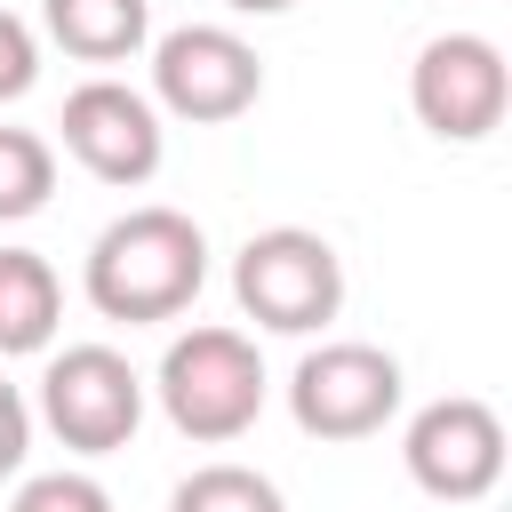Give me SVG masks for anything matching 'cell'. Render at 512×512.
Returning <instances> with one entry per match:
<instances>
[{
  "mask_svg": "<svg viewBox=\"0 0 512 512\" xmlns=\"http://www.w3.org/2000/svg\"><path fill=\"white\" fill-rule=\"evenodd\" d=\"M56 128H64V152H72L96 184H112V192L152 184L160 160H168V128H160L152 96L128 88V80H112V72L80 80V88L64 96V120H56Z\"/></svg>",
  "mask_w": 512,
  "mask_h": 512,
  "instance_id": "9c48e42d",
  "label": "cell"
},
{
  "mask_svg": "<svg viewBox=\"0 0 512 512\" xmlns=\"http://www.w3.org/2000/svg\"><path fill=\"white\" fill-rule=\"evenodd\" d=\"M400 464L432 504H480L504 480V416L472 392H440L408 416L400 432Z\"/></svg>",
  "mask_w": 512,
  "mask_h": 512,
  "instance_id": "ba28073f",
  "label": "cell"
},
{
  "mask_svg": "<svg viewBox=\"0 0 512 512\" xmlns=\"http://www.w3.org/2000/svg\"><path fill=\"white\" fill-rule=\"evenodd\" d=\"M264 96V64L232 24H176L152 40V112L184 128H224Z\"/></svg>",
  "mask_w": 512,
  "mask_h": 512,
  "instance_id": "8992f818",
  "label": "cell"
},
{
  "mask_svg": "<svg viewBox=\"0 0 512 512\" xmlns=\"http://www.w3.org/2000/svg\"><path fill=\"white\" fill-rule=\"evenodd\" d=\"M408 104L440 144H480V136L504 128L512 64H504V48L488 32H440L408 64Z\"/></svg>",
  "mask_w": 512,
  "mask_h": 512,
  "instance_id": "52a82bcc",
  "label": "cell"
},
{
  "mask_svg": "<svg viewBox=\"0 0 512 512\" xmlns=\"http://www.w3.org/2000/svg\"><path fill=\"white\" fill-rule=\"evenodd\" d=\"M224 8H232V16H288L296 0H224Z\"/></svg>",
  "mask_w": 512,
  "mask_h": 512,
  "instance_id": "e0dca14e",
  "label": "cell"
},
{
  "mask_svg": "<svg viewBox=\"0 0 512 512\" xmlns=\"http://www.w3.org/2000/svg\"><path fill=\"white\" fill-rule=\"evenodd\" d=\"M80 288L104 320H128V328H152V320H176L192 312V296L208 288V232L168 208V200H144L128 216H112L96 240H88V264H80Z\"/></svg>",
  "mask_w": 512,
  "mask_h": 512,
  "instance_id": "6da1fadb",
  "label": "cell"
},
{
  "mask_svg": "<svg viewBox=\"0 0 512 512\" xmlns=\"http://www.w3.org/2000/svg\"><path fill=\"white\" fill-rule=\"evenodd\" d=\"M56 192V144L40 128H0V224L40 216Z\"/></svg>",
  "mask_w": 512,
  "mask_h": 512,
  "instance_id": "7c38bea8",
  "label": "cell"
},
{
  "mask_svg": "<svg viewBox=\"0 0 512 512\" xmlns=\"http://www.w3.org/2000/svg\"><path fill=\"white\" fill-rule=\"evenodd\" d=\"M8 512H120V504H112V488L96 472H32L8 496Z\"/></svg>",
  "mask_w": 512,
  "mask_h": 512,
  "instance_id": "5bb4252c",
  "label": "cell"
},
{
  "mask_svg": "<svg viewBox=\"0 0 512 512\" xmlns=\"http://www.w3.org/2000/svg\"><path fill=\"white\" fill-rule=\"evenodd\" d=\"M400 360L384 344H360V336H328L296 360L288 376V416L304 440H376L392 416H400Z\"/></svg>",
  "mask_w": 512,
  "mask_h": 512,
  "instance_id": "277c9868",
  "label": "cell"
},
{
  "mask_svg": "<svg viewBox=\"0 0 512 512\" xmlns=\"http://www.w3.org/2000/svg\"><path fill=\"white\" fill-rule=\"evenodd\" d=\"M168 512H288V496L256 472V464H200V472H184L176 480V496H168Z\"/></svg>",
  "mask_w": 512,
  "mask_h": 512,
  "instance_id": "4fadbf2b",
  "label": "cell"
},
{
  "mask_svg": "<svg viewBox=\"0 0 512 512\" xmlns=\"http://www.w3.org/2000/svg\"><path fill=\"white\" fill-rule=\"evenodd\" d=\"M40 24L80 64H128L152 48V0H40Z\"/></svg>",
  "mask_w": 512,
  "mask_h": 512,
  "instance_id": "8fae6325",
  "label": "cell"
},
{
  "mask_svg": "<svg viewBox=\"0 0 512 512\" xmlns=\"http://www.w3.org/2000/svg\"><path fill=\"white\" fill-rule=\"evenodd\" d=\"M144 376L128 368V352H112V344H64V352H48V368H40V424L72 448V456H112V448H128L136 440V424H144Z\"/></svg>",
  "mask_w": 512,
  "mask_h": 512,
  "instance_id": "5b68a950",
  "label": "cell"
},
{
  "mask_svg": "<svg viewBox=\"0 0 512 512\" xmlns=\"http://www.w3.org/2000/svg\"><path fill=\"white\" fill-rule=\"evenodd\" d=\"M24 456H32V400L0 376V480H16Z\"/></svg>",
  "mask_w": 512,
  "mask_h": 512,
  "instance_id": "2e32d148",
  "label": "cell"
},
{
  "mask_svg": "<svg viewBox=\"0 0 512 512\" xmlns=\"http://www.w3.org/2000/svg\"><path fill=\"white\" fill-rule=\"evenodd\" d=\"M32 80H40V40L16 8H0V104H16Z\"/></svg>",
  "mask_w": 512,
  "mask_h": 512,
  "instance_id": "9a60e30c",
  "label": "cell"
},
{
  "mask_svg": "<svg viewBox=\"0 0 512 512\" xmlns=\"http://www.w3.org/2000/svg\"><path fill=\"white\" fill-rule=\"evenodd\" d=\"M232 296L272 336H320L344 312V256L328 248V232H304V224L248 232L232 256Z\"/></svg>",
  "mask_w": 512,
  "mask_h": 512,
  "instance_id": "3957f363",
  "label": "cell"
},
{
  "mask_svg": "<svg viewBox=\"0 0 512 512\" xmlns=\"http://www.w3.org/2000/svg\"><path fill=\"white\" fill-rule=\"evenodd\" d=\"M64 328V280L40 248H0V360L48 352Z\"/></svg>",
  "mask_w": 512,
  "mask_h": 512,
  "instance_id": "30bf717a",
  "label": "cell"
},
{
  "mask_svg": "<svg viewBox=\"0 0 512 512\" xmlns=\"http://www.w3.org/2000/svg\"><path fill=\"white\" fill-rule=\"evenodd\" d=\"M144 392L160 400V416H168L184 440L232 448V440L264 416L272 376H264V352H256L248 328H216V320H208V328L168 336V352H160V368H152Z\"/></svg>",
  "mask_w": 512,
  "mask_h": 512,
  "instance_id": "7a4b0ae2",
  "label": "cell"
}]
</instances>
